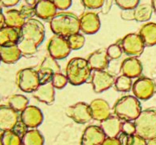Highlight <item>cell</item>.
Returning <instances> with one entry per match:
<instances>
[{"instance_id":"obj_1","label":"cell","mask_w":156,"mask_h":145,"mask_svg":"<svg viewBox=\"0 0 156 145\" xmlns=\"http://www.w3.org/2000/svg\"><path fill=\"white\" fill-rule=\"evenodd\" d=\"M44 38L45 28L42 22L36 19L26 20L20 29V40L17 43L22 56L25 57L35 56Z\"/></svg>"},{"instance_id":"obj_2","label":"cell","mask_w":156,"mask_h":145,"mask_svg":"<svg viewBox=\"0 0 156 145\" xmlns=\"http://www.w3.org/2000/svg\"><path fill=\"white\" fill-rule=\"evenodd\" d=\"M50 28L54 35L67 39L72 35L79 33L80 19L70 12L56 13L50 20Z\"/></svg>"},{"instance_id":"obj_3","label":"cell","mask_w":156,"mask_h":145,"mask_svg":"<svg viewBox=\"0 0 156 145\" xmlns=\"http://www.w3.org/2000/svg\"><path fill=\"white\" fill-rule=\"evenodd\" d=\"M92 70L87 59L75 57L69 61L66 67V77L69 83L74 86L85 83L91 76Z\"/></svg>"},{"instance_id":"obj_4","label":"cell","mask_w":156,"mask_h":145,"mask_svg":"<svg viewBox=\"0 0 156 145\" xmlns=\"http://www.w3.org/2000/svg\"><path fill=\"white\" fill-rule=\"evenodd\" d=\"M134 123L136 135L147 141L156 138V109L148 108L142 111Z\"/></svg>"},{"instance_id":"obj_5","label":"cell","mask_w":156,"mask_h":145,"mask_svg":"<svg viewBox=\"0 0 156 145\" xmlns=\"http://www.w3.org/2000/svg\"><path fill=\"white\" fill-rule=\"evenodd\" d=\"M142 112L141 103L135 96H126L117 101L114 107L115 116L122 120H135Z\"/></svg>"},{"instance_id":"obj_6","label":"cell","mask_w":156,"mask_h":145,"mask_svg":"<svg viewBox=\"0 0 156 145\" xmlns=\"http://www.w3.org/2000/svg\"><path fill=\"white\" fill-rule=\"evenodd\" d=\"M17 85L23 92L33 93L40 85L38 71L32 67L20 70L17 75Z\"/></svg>"},{"instance_id":"obj_7","label":"cell","mask_w":156,"mask_h":145,"mask_svg":"<svg viewBox=\"0 0 156 145\" xmlns=\"http://www.w3.org/2000/svg\"><path fill=\"white\" fill-rule=\"evenodd\" d=\"M122 52L130 57L140 56L145 49V44L140 35L137 33L128 34L121 40Z\"/></svg>"},{"instance_id":"obj_8","label":"cell","mask_w":156,"mask_h":145,"mask_svg":"<svg viewBox=\"0 0 156 145\" xmlns=\"http://www.w3.org/2000/svg\"><path fill=\"white\" fill-rule=\"evenodd\" d=\"M49 56L56 60L67 58L71 52L67 39L62 36L54 35L48 43Z\"/></svg>"},{"instance_id":"obj_9","label":"cell","mask_w":156,"mask_h":145,"mask_svg":"<svg viewBox=\"0 0 156 145\" xmlns=\"http://www.w3.org/2000/svg\"><path fill=\"white\" fill-rule=\"evenodd\" d=\"M155 90V82L152 79L147 77L138 78L132 87L134 96L142 100H147L151 98L154 96Z\"/></svg>"},{"instance_id":"obj_10","label":"cell","mask_w":156,"mask_h":145,"mask_svg":"<svg viewBox=\"0 0 156 145\" xmlns=\"http://www.w3.org/2000/svg\"><path fill=\"white\" fill-rule=\"evenodd\" d=\"M66 115L77 123H86L93 119L89 104L85 102L69 106L66 109Z\"/></svg>"},{"instance_id":"obj_11","label":"cell","mask_w":156,"mask_h":145,"mask_svg":"<svg viewBox=\"0 0 156 145\" xmlns=\"http://www.w3.org/2000/svg\"><path fill=\"white\" fill-rule=\"evenodd\" d=\"M115 79L114 76L105 71H94L91 76L93 89L96 93L105 92L114 85Z\"/></svg>"},{"instance_id":"obj_12","label":"cell","mask_w":156,"mask_h":145,"mask_svg":"<svg viewBox=\"0 0 156 145\" xmlns=\"http://www.w3.org/2000/svg\"><path fill=\"white\" fill-rule=\"evenodd\" d=\"M60 73V66L56 59L51 56H46L42 61L38 70L40 84L51 81V78L55 74Z\"/></svg>"},{"instance_id":"obj_13","label":"cell","mask_w":156,"mask_h":145,"mask_svg":"<svg viewBox=\"0 0 156 145\" xmlns=\"http://www.w3.org/2000/svg\"><path fill=\"white\" fill-rule=\"evenodd\" d=\"M19 113L10 106H0V132L13 130L19 123Z\"/></svg>"},{"instance_id":"obj_14","label":"cell","mask_w":156,"mask_h":145,"mask_svg":"<svg viewBox=\"0 0 156 145\" xmlns=\"http://www.w3.org/2000/svg\"><path fill=\"white\" fill-rule=\"evenodd\" d=\"M20 120L28 128H36L43 123L44 115L39 107L28 105L21 112Z\"/></svg>"},{"instance_id":"obj_15","label":"cell","mask_w":156,"mask_h":145,"mask_svg":"<svg viewBox=\"0 0 156 145\" xmlns=\"http://www.w3.org/2000/svg\"><path fill=\"white\" fill-rule=\"evenodd\" d=\"M105 138L106 136L101 127L90 125L83 132L80 145H101Z\"/></svg>"},{"instance_id":"obj_16","label":"cell","mask_w":156,"mask_h":145,"mask_svg":"<svg viewBox=\"0 0 156 145\" xmlns=\"http://www.w3.org/2000/svg\"><path fill=\"white\" fill-rule=\"evenodd\" d=\"M80 29L84 34L94 35L101 27L100 18L94 12H85L80 18Z\"/></svg>"},{"instance_id":"obj_17","label":"cell","mask_w":156,"mask_h":145,"mask_svg":"<svg viewBox=\"0 0 156 145\" xmlns=\"http://www.w3.org/2000/svg\"><path fill=\"white\" fill-rule=\"evenodd\" d=\"M92 117L97 121L105 120L111 116V109L107 101L103 99H96L92 101L90 104Z\"/></svg>"},{"instance_id":"obj_18","label":"cell","mask_w":156,"mask_h":145,"mask_svg":"<svg viewBox=\"0 0 156 145\" xmlns=\"http://www.w3.org/2000/svg\"><path fill=\"white\" fill-rule=\"evenodd\" d=\"M122 121L118 116H110L101 122L100 127L108 138H118L122 132Z\"/></svg>"},{"instance_id":"obj_19","label":"cell","mask_w":156,"mask_h":145,"mask_svg":"<svg viewBox=\"0 0 156 145\" xmlns=\"http://www.w3.org/2000/svg\"><path fill=\"white\" fill-rule=\"evenodd\" d=\"M88 63L91 70L94 71H104L109 66V59L105 49H99L89 56Z\"/></svg>"},{"instance_id":"obj_20","label":"cell","mask_w":156,"mask_h":145,"mask_svg":"<svg viewBox=\"0 0 156 145\" xmlns=\"http://www.w3.org/2000/svg\"><path fill=\"white\" fill-rule=\"evenodd\" d=\"M32 95L37 100L50 105L53 103L55 101V87L51 81L41 83L32 93Z\"/></svg>"},{"instance_id":"obj_21","label":"cell","mask_w":156,"mask_h":145,"mask_svg":"<svg viewBox=\"0 0 156 145\" xmlns=\"http://www.w3.org/2000/svg\"><path fill=\"white\" fill-rule=\"evenodd\" d=\"M121 70L122 75L129 78H137L143 72V65L136 57H129L122 62Z\"/></svg>"},{"instance_id":"obj_22","label":"cell","mask_w":156,"mask_h":145,"mask_svg":"<svg viewBox=\"0 0 156 145\" xmlns=\"http://www.w3.org/2000/svg\"><path fill=\"white\" fill-rule=\"evenodd\" d=\"M34 7L36 15L44 20L51 19L57 10L51 0H39Z\"/></svg>"},{"instance_id":"obj_23","label":"cell","mask_w":156,"mask_h":145,"mask_svg":"<svg viewBox=\"0 0 156 145\" xmlns=\"http://www.w3.org/2000/svg\"><path fill=\"white\" fill-rule=\"evenodd\" d=\"M20 40V29L5 26L0 30V47L17 45Z\"/></svg>"},{"instance_id":"obj_24","label":"cell","mask_w":156,"mask_h":145,"mask_svg":"<svg viewBox=\"0 0 156 145\" xmlns=\"http://www.w3.org/2000/svg\"><path fill=\"white\" fill-rule=\"evenodd\" d=\"M138 35L143 39L146 47L156 45V23L147 22L140 28Z\"/></svg>"},{"instance_id":"obj_25","label":"cell","mask_w":156,"mask_h":145,"mask_svg":"<svg viewBox=\"0 0 156 145\" xmlns=\"http://www.w3.org/2000/svg\"><path fill=\"white\" fill-rule=\"evenodd\" d=\"M0 56L2 62L7 64H12L21 58L22 54L17 45H12L0 47Z\"/></svg>"},{"instance_id":"obj_26","label":"cell","mask_w":156,"mask_h":145,"mask_svg":"<svg viewBox=\"0 0 156 145\" xmlns=\"http://www.w3.org/2000/svg\"><path fill=\"white\" fill-rule=\"evenodd\" d=\"M5 25L7 27L20 29L26 22V19L23 16L20 11L18 10H9L4 14Z\"/></svg>"},{"instance_id":"obj_27","label":"cell","mask_w":156,"mask_h":145,"mask_svg":"<svg viewBox=\"0 0 156 145\" xmlns=\"http://www.w3.org/2000/svg\"><path fill=\"white\" fill-rule=\"evenodd\" d=\"M44 138L37 129L28 130L22 136V145H44Z\"/></svg>"},{"instance_id":"obj_28","label":"cell","mask_w":156,"mask_h":145,"mask_svg":"<svg viewBox=\"0 0 156 145\" xmlns=\"http://www.w3.org/2000/svg\"><path fill=\"white\" fill-rule=\"evenodd\" d=\"M134 20L139 22H147L151 18L153 9L151 4L149 3H143L138 4L134 9Z\"/></svg>"},{"instance_id":"obj_29","label":"cell","mask_w":156,"mask_h":145,"mask_svg":"<svg viewBox=\"0 0 156 145\" xmlns=\"http://www.w3.org/2000/svg\"><path fill=\"white\" fill-rule=\"evenodd\" d=\"M28 99L23 95H13L8 99V104L10 107L17 112H22L28 106Z\"/></svg>"},{"instance_id":"obj_30","label":"cell","mask_w":156,"mask_h":145,"mask_svg":"<svg viewBox=\"0 0 156 145\" xmlns=\"http://www.w3.org/2000/svg\"><path fill=\"white\" fill-rule=\"evenodd\" d=\"M1 145H22V138L15 131H7L0 136Z\"/></svg>"},{"instance_id":"obj_31","label":"cell","mask_w":156,"mask_h":145,"mask_svg":"<svg viewBox=\"0 0 156 145\" xmlns=\"http://www.w3.org/2000/svg\"><path fill=\"white\" fill-rule=\"evenodd\" d=\"M114 87L118 92H129L131 90L132 87H133L132 79L125 76V75H122V76H118V78H116V79H115Z\"/></svg>"},{"instance_id":"obj_32","label":"cell","mask_w":156,"mask_h":145,"mask_svg":"<svg viewBox=\"0 0 156 145\" xmlns=\"http://www.w3.org/2000/svg\"><path fill=\"white\" fill-rule=\"evenodd\" d=\"M68 42L71 50H80L81 49L85 42V36L80 33L72 35L67 38Z\"/></svg>"},{"instance_id":"obj_33","label":"cell","mask_w":156,"mask_h":145,"mask_svg":"<svg viewBox=\"0 0 156 145\" xmlns=\"http://www.w3.org/2000/svg\"><path fill=\"white\" fill-rule=\"evenodd\" d=\"M51 83H52L55 88L62 89V88H64L67 85V83H69V81H68V79L66 77V76H65V75H63L61 73H57L55 74L52 76V78H51Z\"/></svg>"},{"instance_id":"obj_34","label":"cell","mask_w":156,"mask_h":145,"mask_svg":"<svg viewBox=\"0 0 156 145\" xmlns=\"http://www.w3.org/2000/svg\"><path fill=\"white\" fill-rule=\"evenodd\" d=\"M108 57L109 59H117L120 58L122 54V49L119 44L118 43H114V44L110 45L107 49Z\"/></svg>"},{"instance_id":"obj_35","label":"cell","mask_w":156,"mask_h":145,"mask_svg":"<svg viewBox=\"0 0 156 145\" xmlns=\"http://www.w3.org/2000/svg\"><path fill=\"white\" fill-rule=\"evenodd\" d=\"M140 0H115L116 4L122 10L134 9L139 4Z\"/></svg>"},{"instance_id":"obj_36","label":"cell","mask_w":156,"mask_h":145,"mask_svg":"<svg viewBox=\"0 0 156 145\" xmlns=\"http://www.w3.org/2000/svg\"><path fill=\"white\" fill-rule=\"evenodd\" d=\"M83 5L90 10H96L101 8L104 4V0H81Z\"/></svg>"},{"instance_id":"obj_37","label":"cell","mask_w":156,"mask_h":145,"mask_svg":"<svg viewBox=\"0 0 156 145\" xmlns=\"http://www.w3.org/2000/svg\"><path fill=\"white\" fill-rule=\"evenodd\" d=\"M20 12L23 15V16L26 19V20L32 19L34 15H36L35 13V7L34 6H29V5H24L21 7Z\"/></svg>"},{"instance_id":"obj_38","label":"cell","mask_w":156,"mask_h":145,"mask_svg":"<svg viewBox=\"0 0 156 145\" xmlns=\"http://www.w3.org/2000/svg\"><path fill=\"white\" fill-rule=\"evenodd\" d=\"M136 129H135V125L134 123H132L131 121H125L122 123V132L125 133L126 135H132L135 134Z\"/></svg>"},{"instance_id":"obj_39","label":"cell","mask_w":156,"mask_h":145,"mask_svg":"<svg viewBox=\"0 0 156 145\" xmlns=\"http://www.w3.org/2000/svg\"><path fill=\"white\" fill-rule=\"evenodd\" d=\"M56 9L60 11H65L69 9L72 5V0H51Z\"/></svg>"},{"instance_id":"obj_40","label":"cell","mask_w":156,"mask_h":145,"mask_svg":"<svg viewBox=\"0 0 156 145\" xmlns=\"http://www.w3.org/2000/svg\"><path fill=\"white\" fill-rule=\"evenodd\" d=\"M121 17H122V19L126 21L134 20V9L122 10V12H121Z\"/></svg>"},{"instance_id":"obj_41","label":"cell","mask_w":156,"mask_h":145,"mask_svg":"<svg viewBox=\"0 0 156 145\" xmlns=\"http://www.w3.org/2000/svg\"><path fill=\"white\" fill-rule=\"evenodd\" d=\"M129 145H147V141L138 135L134 134L132 136Z\"/></svg>"},{"instance_id":"obj_42","label":"cell","mask_w":156,"mask_h":145,"mask_svg":"<svg viewBox=\"0 0 156 145\" xmlns=\"http://www.w3.org/2000/svg\"><path fill=\"white\" fill-rule=\"evenodd\" d=\"M133 136V135H132ZM132 136L126 135L123 132H121V134L118 136V140L120 141L121 145H129L131 140Z\"/></svg>"},{"instance_id":"obj_43","label":"cell","mask_w":156,"mask_h":145,"mask_svg":"<svg viewBox=\"0 0 156 145\" xmlns=\"http://www.w3.org/2000/svg\"><path fill=\"white\" fill-rule=\"evenodd\" d=\"M20 1V0H0V3L2 7H11L18 4Z\"/></svg>"},{"instance_id":"obj_44","label":"cell","mask_w":156,"mask_h":145,"mask_svg":"<svg viewBox=\"0 0 156 145\" xmlns=\"http://www.w3.org/2000/svg\"><path fill=\"white\" fill-rule=\"evenodd\" d=\"M101 145H121L118 138H108L106 137Z\"/></svg>"},{"instance_id":"obj_45","label":"cell","mask_w":156,"mask_h":145,"mask_svg":"<svg viewBox=\"0 0 156 145\" xmlns=\"http://www.w3.org/2000/svg\"><path fill=\"white\" fill-rule=\"evenodd\" d=\"M113 0H104V4L101 7V12L103 14H107L111 8Z\"/></svg>"},{"instance_id":"obj_46","label":"cell","mask_w":156,"mask_h":145,"mask_svg":"<svg viewBox=\"0 0 156 145\" xmlns=\"http://www.w3.org/2000/svg\"><path fill=\"white\" fill-rule=\"evenodd\" d=\"M5 25V19L4 15L2 14V12L0 11V30L2 29V27H4Z\"/></svg>"},{"instance_id":"obj_47","label":"cell","mask_w":156,"mask_h":145,"mask_svg":"<svg viewBox=\"0 0 156 145\" xmlns=\"http://www.w3.org/2000/svg\"><path fill=\"white\" fill-rule=\"evenodd\" d=\"M39 0H25V2L27 3V5H29V6H35L36 3L38 2Z\"/></svg>"},{"instance_id":"obj_48","label":"cell","mask_w":156,"mask_h":145,"mask_svg":"<svg viewBox=\"0 0 156 145\" xmlns=\"http://www.w3.org/2000/svg\"><path fill=\"white\" fill-rule=\"evenodd\" d=\"M151 7L153 11L154 12V14L156 15V0H151Z\"/></svg>"},{"instance_id":"obj_49","label":"cell","mask_w":156,"mask_h":145,"mask_svg":"<svg viewBox=\"0 0 156 145\" xmlns=\"http://www.w3.org/2000/svg\"><path fill=\"white\" fill-rule=\"evenodd\" d=\"M147 145H156V138L147 141Z\"/></svg>"},{"instance_id":"obj_50","label":"cell","mask_w":156,"mask_h":145,"mask_svg":"<svg viewBox=\"0 0 156 145\" xmlns=\"http://www.w3.org/2000/svg\"><path fill=\"white\" fill-rule=\"evenodd\" d=\"M1 61H2V59H1V56H0V62H1Z\"/></svg>"},{"instance_id":"obj_51","label":"cell","mask_w":156,"mask_h":145,"mask_svg":"<svg viewBox=\"0 0 156 145\" xmlns=\"http://www.w3.org/2000/svg\"><path fill=\"white\" fill-rule=\"evenodd\" d=\"M0 102H1V97H0Z\"/></svg>"}]
</instances>
